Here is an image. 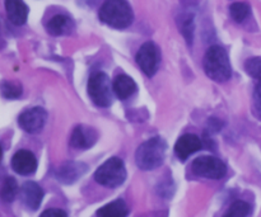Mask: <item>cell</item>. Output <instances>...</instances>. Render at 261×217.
Segmentation results:
<instances>
[{
    "label": "cell",
    "instance_id": "6da1fadb",
    "mask_svg": "<svg viewBox=\"0 0 261 217\" xmlns=\"http://www.w3.org/2000/svg\"><path fill=\"white\" fill-rule=\"evenodd\" d=\"M99 19L117 29L129 27L134 20V13L126 0H106L99 9Z\"/></svg>",
    "mask_w": 261,
    "mask_h": 217
},
{
    "label": "cell",
    "instance_id": "7a4b0ae2",
    "mask_svg": "<svg viewBox=\"0 0 261 217\" xmlns=\"http://www.w3.org/2000/svg\"><path fill=\"white\" fill-rule=\"evenodd\" d=\"M204 70L205 74L217 83H224L229 80L232 75L231 63L226 50L221 46H212L204 57Z\"/></svg>",
    "mask_w": 261,
    "mask_h": 217
},
{
    "label": "cell",
    "instance_id": "3957f363",
    "mask_svg": "<svg viewBox=\"0 0 261 217\" xmlns=\"http://www.w3.org/2000/svg\"><path fill=\"white\" fill-rule=\"evenodd\" d=\"M166 150H167V145L165 140L161 137H153L143 142L138 147L137 154H135L137 165L143 170L157 169L165 162Z\"/></svg>",
    "mask_w": 261,
    "mask_h": 217
},
{
    "label": "cell",
    "instance_id": "277c9868",
    "mask_svg": "<svg viewBox=\"0 0 261 217\" xmlns=\"http://www.w3.org/2000/svg\"><path fill=\"white\" fill-rule=\"evenodd\" d=\"M97 183L106 188H117L126 179V168L119 158H111L94 173Z\"/></svg>",
    "mask_w": 261,
    "mask_h": 217
},
{
    "label": "cell",
    "instance_id": "5b68a950",
    "mask_svg": "<svg viewBox=\"0 0 261 217\" xmlns=\"http://www.w3.org/2000/svg\"><path fill=\"white\" fill-rule=\"evenodd\" d=\"M112 86L110 78L102 71L94 73L88 81V96L98 107H110L112 104Z\"/></svg>",
    "mask_w": 261,
    "mask_h": 217
},
{
    "label": "cell",
    "instance_id": "8992f818",
    "mask_svg": "<svg viewBox=\"0 0 261 217\" xmlns=\"http://www.w3.org/2000/svg\"><path fill=\"white\" fill-rule=\"evenodd\" d=\"M191 170L198 177L209 178V179H222L227 174L226 164L218 158L209 157V155H204L194 160Z\"/></svg>",
    "mask_w": 261,
    "mask_h": 217
},
{
    "label": "cell",
    "instance_id": "52a82bcc",
    "mask_svg": "<svg viewBox=\"0 0 261 217\" xmlns=\"http://www.w3.org/2000/svg\"><path fill=\"white\" fill-rule=\"evenodd\" d=\"M160 50L153 42H145L142 47L139 48L137 53V64L139 65L140 70L148 76L152 78L158 70L160 66Z\"/></svg>",
    "mask_w": 261,
    "mask_h": 217
},
{
    "label": "cell",
    "instance_id": "ba28073f",
    "mask_svg": "<svg viewBox=\"0 0 261 217\" xmlns=\"http://www.w3.org/2000/svg\"><path fill=\"white\" fill-rule=\"evenodd\" d=\"M47 119V113L41 107L27 109L18 117V125L28 134H37L43 129Z\"/></svg>",
    "mask_w": 261,
    "mask_h": 217
},
{
    "label": "cell",
    "instance_id": "9c48e42d",
    "mask_svg": "<svg viewBox=\"0 0 261 217\" xmlns=\"http://www.w3.org/2000/svg\"><path fill=\"white\" fill-rule=\"evenodd\" d=\"M98 140V134L92 127L79 125L73 130L70 136V145L75 149H89Z\"/></svg>",
    "mask_w": 261,
    "mask_h": 217
},
{
    "label": "cell",
    "instance_id": "30bf717a",
    "mask_svg": "<svg viewBox=\"0 0 261 217\" xmlns=\"http://www.w3.org/2000/svg\"><path fill=\"white\" fill-rule=\"evenodd\" d=\"M12 168L19 175H31L37 169V159L28 150H19L12 158Z\"/></svg>",
    "mask_w": 261,
    "mask_h": 217
},
{
    "label": "cell",
    "instance_id": "8fae6325",
    "mask_svg": "<svg viewBox=\"0 0 261 217\" xmlns=\"http://www.w3.org/2000/svg\"><path fill=\"white\" fill-rule=\"evenodd\" d=\"M87 170H88V167L84 163L66 162L58 169L56 178L59 182L64 183V184H73L79 178L86 174Z\"/></svg>",
    "mask_w": 261,
    "mask_h": 217
},
{
    "label": "cell",
    "instance_id": "7c38bea8",
    "mask_svg": "<svg viewBox=\"0 0 261 217\" xmlns=\"http://www.w3.org/2000/svg\"><path fill=\"white\" fill-rule=\"evenodd\" d=\"M43 198V191L37 183L25 182L20 190V200L23 205L31 211L38 210Z\"/></svg>",
    "mask_w": 261,
    "mask_h": 217
},
{
    "label": "cell",
    "instance_id": "4fadbf2b",
    "mask_svg": "<svg viewBox=\"0 0 261 217\" xmlns=\"http://www.w3.org/2000/svg\"><path fill=\"white\" fill-rule=\"evenodd\" d=\"M201 141L198 136L191 134H186L177 140L175 145V152L180 160H186L194 152L201 149Z\"/></svg>",
    "mask_w": 261,
    "mask_h": 217
},
{
    "label": "cell",
    "instance_id": "5bb4252c",
    "mask_svg": "<svg viewBox=\"0 0 261 217\" xmlns=\"http://www.w3.org/2000/svg\"><path fill=\"white\" fill-rule=\"evenodd\" d=\"M8 19L15 25H22L27 22L28 7L23 0H5Z\"/></svg>",
    "mask_w": 261,
    "mask_h": 217
},
{
    "label": "cell",
    "instance_id": "9a60e30c",
    "mask_svg": "<svg viewBox=\"0 0 261 217\" xmlns=\"http://www.w3.org/2000/svg\"><path fill=\"white\" fill-rule=\"evenodd\" d=\"M46 29L53 36L69 35L74 29V23L68 15L56 14L46 23Z\"/></svg>",
    "mask_w": 261,
    "mask_h": 217
},
{
    "label": "cell",
    "instance_id": "2e32d148",
    "mask_svg": "<svg viewBox=\"0 0 261 217\" xmlns=\"http://www.w3.org/2000/svg\"><path fill=\"white\" fill-rule=\"evenodd\" d=\"M112 86H114V93L121 101L130 98L138 89L135 81L130 76L125 75V74L117 75L112 81Z\"/></svg>",
    "mask_w": 261,
    "mask_h": 217
},
{
    "label": "cell",
    "instance_id": "e0dca14e",
    "mask_svg": "<svg viewBox=\"0 0 261 217\" xmlns=\"http://www.w3.org/2000/svg\"><path fill=\"white\" fill-rule=\"evenodd\" d=\"M127 213H129V208L122 200L114 201L97 211V216L99 217H124Z\"/></svg>",
    "mask_w": 261,
    "mask_h": 217
},
{
    "label": "cell",
    "instance_id": "ac0fdd59",
    "mask_svg": "<svg viewBox=\"0 0 261 217\" xmlns=\"http://www.w3.org/2000/svg\"><path fill=\"white\" fill-rule=\"evenodd\" d=\"M177 24L178 28L181 30V35L185 37V40L188 41V43L190 45L193 42L194 37V17L190 13H182L181 15H178L177 18Z\"/></svg>",
    "mask_w": 261,
    "mask_h": 217
},
{
    "label": "cell",
    "instance_id": "d6986e66",
    "mask_svg": "<svg viewBox=\"0 0 261 217\" xmlns=\"http://www.w3.org/2000/svg\"><path fill=\"white\" fill-rule=\"evenodd\" d=\"M229 13H231V17L234 22L242 23L249 18L250 13H251V8L246 3H233L229 7Z\"/></svg>",
    "mask_w": 261,
    "mask_h": 217
},
{
    "label": "cell",
    "instance_id": "ffe728a7",
    "mask_svg": "<svg viewBox=\"0 0 261 217\" xmlns=\"http://www.w3.org/2000/svg\"><path fill=\"white\" fill-rule=\"evenodd\" d=\"M17 191L18 185L14 178H5L4 183H3L2 185V200L4 201V202H12L15 198V196H17Z\"/></svg>",
    "mask_w": 261,
    "mask_h": 217
},
{
    "label": "cell",
    "instance_id": "44dd1931",
    "mask_svg": "<svg viewBox=\"0 0 261 217\" xmlns=\"http://www.w3.org/2000/svg\"><path fill=\"white\" fill-rule=\"evenodd\" d=\"M251 212L252 207L250 206V203L245 202V201H234L229 207L226 217H246L251 215Z\"/></svg>",
    "mask_w": 261,
    "mask_h": 217
},
{
    "label": "cell",
    "instance_id": "7402d4cb",
    "mask_svg": "<svg viewBox=\"0 0 261 217\" xmlns=\"http://www.w3.org/2000/svg\"><path fill=\"white\" fill-rule=\"evenodd\" d=\"M3 97L7 99H15L22 96V85L15 81H3L2 84Z\"/></svg>",
    "mask_w": 261,
    "mask_h": 217
},
{
    "label": "cell",
    "instance_id": "603a6c76",
    "mask_svg": "<svg viewBox=\"0 0 261 217\" xmlns=\"http://www.w3.org/2000/svg\"><path fill=\"white\" fill-rule=\"evenodd\" d=\"M245 71L251 78L261 79V57H251L245 63Z\"/></svg>",
    "mask_w": 261,
    "mask_h": 217
},
{
    "label": "cell",
    "instance_id": "cb8c5ba5",
    "mask_svg": "<svg viewBox=\"0 0 261 217\" xmlns=\"http://www.w3.org/2000/svg\"><path fill=\"white\" fill-rule=\"evenodd\" d=\"M254 111L256 116L261 119V79L256 84L254 90Z\"/></svg>",
    "mask_w": 261,
    "mask_h": 217
},
{
    "label": "cell",
    "instance_id": "d4e9b609",
    "mask_svg": "<svg viewBox=\"0 0 261 217\" xmlns=\"http://www.w3.org/2000/svg\"><path fill=\"white\" fill-rule=\"evenodd\" d=\"M61 217V216H66V213L64 212L63 210H56V208H53V210H46L45 212L41 213V217Z\"/></svg>",
    "mask_w": 261,
    "mask_h": 217
}]
</instances>
